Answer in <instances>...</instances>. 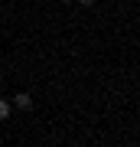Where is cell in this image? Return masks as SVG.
<instances>
[{
  "mask_svg": "<svg viewBox=\"0 0 140 147\" xmlns=\"http://www.w3.org/2000/svg\"><path fill=\"white\" fill-rule=\"evenodd\" d=\"M98 0H78V7H94Z\"/></svg>",
  "mask_w": 140,
  "mask_h": 147,
  "instance_id": "obj_3",
  "label": "cell"
},
{
  "mask_svg": "<svg viewBox=\"0 0 140 147\" xmlns=\"http://www.w3.org/2000/svg\"><path fill=\"white\" fill-rule=\"evenodd\" d=\"M7 118H10V101L0 98V121H7Z\"/></svg>",
  "mask_w": 140,
  "mask_h": 147,
  "instance_id": "obj_2",
  "label": "cell"
},
{
  "mask_svg": "<svg viewBox=\"0 0 140 147\" xmlns=\"http://www.w3.org/2000/svg\"><path fill=\"white\" fill-rule=\"evenodd\" d=\"M13 108H20V111H29V108H33V95H26V92L13 95Z\"/></svg>",
  "mask_w": 140,
  "mask_h": 147,
  "instance_id": "obj_1",
  "label": "cell"
}]
</instances>
